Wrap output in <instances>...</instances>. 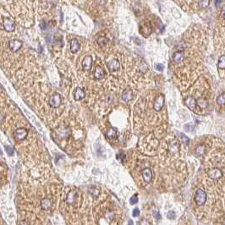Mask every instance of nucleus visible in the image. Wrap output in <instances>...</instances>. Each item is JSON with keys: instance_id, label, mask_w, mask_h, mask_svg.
Wrapping results in <instances>:
<instances>
[{"instance_id": "423d86ee", "label": "nucleus", "mask_w": 225, "mask_h": 225, "mask_svg": "<svg viewBox=\"0 0 225 225\" xmlns=\"http://www.w3.org/2000/svg\"><path fill=\"white\" fill-rule=\"evenodd\" d=\"M61 104V97L59 94H54L53 96H52V97L49 100V105L52 107H59Z\"/></svg>"}, {"instance_id": "5701e85b", "label": "nucleus", "mask_w": 225, "mask_h": 225, "mask_svg": "<svg viewBox=\"0 0 225 225\" xmlns=\"http://www.w3.org/2000/svg\"><path fill=\"white\" fill-rule=\"evenodd\" d=\"M217 104H220V105H223L225 103V93L223 92L217 98Z\"/></svg>"}, {"instance_id": "f03ea898", "label": "nucleus", "mask_w": 225, "mask_h": 225, "mask_svg": "<svg viewBox=\"0 0 225 225\" xmlns=\"http://www.w3.org/2000/svg\"><path fill=\"white\" fill-rule=\"evenodd\" d=\"M186 106L189 107L190 110H192L196 114H199L201 112V108L198 105L197 102L196 101V99L192 97H189L186 99Z\"/></svg>"}, {"instance_id": "6e6552de", "label": "nucleus", "mask_w": 225, "mask_h": 225, "mask_svg": "<svg viewBox=\"0 0 225 225\" xmlns=\"http://www.w3.org/2000/svg\"><path fill=\"white\" fill-rule=\"evenodd\" d=\"M168 149L170 153H176L179 152V144L176 140H172L169 143V146H168Z\"/></svg>"}, {"instance_id": "f8f14e48", "label": "nucleus", "mask_w": 225, "mask_h": 225, "mask_svg": "<svg viewBox=\"0 0 225 225\" xmlns=\"http://www.w3.org/2000/svg\"><path fill=\"white\" fill-rule=\"evenodd\" d=\"M107 67L111 71H117L120 67V64L118 59H113L107 63Z\"/></svg>"}, {"instance_id": "4468645a", "label": "nucleus", "mask_w": 225, "mask_h": 225, "mask_svg": "<svg viewBox=\"0 0 225 225\" xmlns=\"http://www.w3.org/2000/svg\"><path fill=\"white\" fill-rule=\"evenodd\" d=\"M80 45L77 40H72L70 42V51L72 53H76L80 50Z\"/></svg>"}, {"instance_id": "f704fd0d", "label": "nucleus", "mask_w": 225, "mask_h": 225, "mask_svg": "<svg viewBox=\"0 0 225 225\" xmlns=\"http://www.w3.org/2000/svg\"><path fill=\"white\" fill-rule=\"evenodd\" d=\"M65 131H66V130H64V129H63V130H59V132H62V133H64ZM68 135H69V131H68L67 134H66V135H63V137H66V136H67ZM62 135H61V137H62Z\"/></svg>"}, {"instance_id": "7c9ffc66", "label": "nucleus", "mask_w": 225, "mask_h": 225, "mask_svg": "<svg viewBox=\"0 0 225 225\" xmlns=\"http://www.w3.org/2000/svg\"><path fill=\"white\" fill-rule=\"evenodd\" d=\"M168 217L169 219H174L175 218V214H174V212H169L168 213Z\"/></svg>"}, {"instance_id": "473e14b6", "label": "nucleus", "mask_w": 225, "mask_h": 225, "mask_svg": "<svg viewBox=\"0 0 225 225\" xmlns=\"http://www.w3.org/2000/svg\"><path fill=\"white\" fill-rule=\"evenodd\" d=\"M193 126H191L190 124H187L186 127H185V129H186V130H188V131H190V130H193Z\"/></svg>"}, {"instance_id": "412c9836", "label": "nucleus", "mask_w": 225, "mask_h": 225, "mask_svg": "<svg viewBox=\"0 0 225 225\" xmlns=\"http://www.w3.org/2000/svg\"><path fill=\"white\" fill-rule=\"evenodd\" d=\"M217 67L222 70L225 69V56L222 55L219 59H218V63H217Z\"/></svg>"}, {"instance_id": "c756f323", "label": "nucleus", "mask_w": 225, "mask_h": 225, "mask_svg": "<svg viewBox=\"0 0 225 225\" xmlns=\"http://www.w3.org/2000/svg\"><path fill=\"white\" fill-rule=\"evenodd\" d=\"M139 214H140V211H139L138 208H135L133 210V213H132L133 217H138Z\"/></svg>"}, {"instance_id": "c85d7f7f", "label": "nucleus", "mask_w": 225, "mask_h": 225, "mask_svg": "<svg viewBox=\"0 0 225 225\" xmlns=\"http://www.w3.org/2000/svg\"><path fill=\"white\" fill-rule=\"evenodd\" d=\"M152 214H153V216L155 217V218H157V219H160V218H161V215H160V213H159L158 211H153Z\"/></svg>"}, {"instance_id": "2f4dec72", "label": "nucleus", "mask_w": 225, "mask_h": 225, "mask_svg": "<svg viewBox=\"0 0 225 225\" xmlns=\"http://www.w3.org/2000/svg\"><path fill=\"white\" fill-rule=\"evenodd\" d=\"M156 68H157V70H158L162 71L163 70V69H164V66H163L162 64H161V63H158V64L156 65Z\"/></svg>"}, {"instance_id": "4c0bfd02", "label": "nucleus", "mask_w": 225, "mask_h": 225, "mask_svg": "<svg viewBox=\"0 0 225 225\" xmlns=\"http://www.w3.org/2000/svg\"><path fill=\"white\" fill-rule=\"evenodd\" d=\"M3 120H4V117H3V115L0 114V124H2Z\"/></svg>"}, {"instance_id": "f3484780", "label": "nucleus", "mask_w": 225, "mask_h": 225, "mask_svg": "<svg viewBox=\"0 0 225 225\" xmlns=\"http://www.w3.org/2000/svg\"><path fill=\"white\" fill-rule=\"evenodd\" d=\"M132 96H133V94H132V91H131V90H126V91L123 93L122 98L123 100H124L125 102H129V101H130L131 98H132Z\"/></svg>"}, {"instance_id": "9b49d317", "label": "nucleus", "mask_w": 225, "mask_h": 225, "mask_svg": "<svg viewBox=\"0 0 225 225\" xmlns=\"http://www.w3.org/2000/svg\"><path fill=\"white\" fill-rule=\"evenodd\" d=\"M142 177L145 179V181L147 183H150L152 181V170L149 168H146L145 169L142 170L141 172Z\"/></svg>"}, {"instance_id": "f257e3e1", "label": "nucleus", "mask_w": 225, "mask_h": 225, "mask_svg": "<svg viewBox=\"0 0 225 225\" xmlns=\"http://www.w3.org/2000/svg\"><path fill=\"white\" fill-rule=\"evenodd\" d=\"M3 26L7 32H13L15 29V20L11 17H6L3 20Z\"/></svg>"}, {"instance_id": "9d476101", "label": "nucleus", "mask_w": 225, "mask_h": 225, "mask_svg": "<svg viewBox=\"0 0 225 225\" xmlns=\"http://www.w3.org/2000/svg\"><path fill=\"white\" fill-rule=\"evenodd\" d=\"M185 59V53L183 51L175 52L173 54V60L176 63H180Z\"/></svg>"}, {"instance_id": "72a5a7b5", "label": "nucleus", "mask_w": 225, "mask_h": 225, "mask_svg": "<svg viewBox=\"0 0 225 225\" xmlns=\"http://www.w3.org/2000/svg\"><path fill=\"white\" fill-rule=\"evenodd\" d=\"M124 158V153H119L117 155V159H119V160H121V159H123V158Z\"/></svg>"}, {"instance_id": "1a4fd4ad", "label": "nucleus", "mask_w": 225, "mask_h": 225, "mask_svg": "<svg viewBox=\"0 0 225 225\" xmlns=\"http://www.w3.org/2000/svg\"><path fill=\"white\" fill-rule=\"evenodd\" d=\"M163 104H164V97H163V96L161 95V96L158 97L156 98V100H155V102H154V109L156 111H160L162 108Z\"/></svg>"}, {"instance_id": "bb28decb", "label": "nucleus", "mask_w": 225, "mask_h": 225, "mask_svg": "<svg viewBox=\"0 0 225 225\" xmlns=\"http://www.w3.org/2000/svg\"><path fill=\"white\" fill-rule=\"evenodd\" d=\"M180 137H181V140L182 141H183V143H185L186 145L189 143V138H188L186 135H185L184 134H180Z\"/></svg>"}, {"instance_id": "20e7f679", "label": "nucleus", "mask_w": 225, "mask_h": 225, "mask_svg": "<svg viewBox=\"0 0 225 225\" xmlns=\"http://www.w3.org/2000/svg\"><path fill=\"white\" fill-rule=\"evenodd\" d=\"M9 47L13 53H16V52L19 51L22 47V42L18 39L11 40L9 43Z\"/></svg>"}, {"instance_id": "cd10ccee", "label": "nucleus", "mask_w": 225, "mask_h": 225, "mask_svg": "<svg viewBox=\"0 0 225 225\" xmlns=\"http://www.w3.org/2000/svg\"><path fill=\"white\" fill-rule=\"evenodd\" d=\"M91 194L94 197H96V196H98V190L97 189H95V188H92V189H91Z\"/></svg>"}, {"instance_id": "0eeeda50", "label": "nucleus", "mask_w": 225, "mask_h": 225, "mask_svg": "<svg viewBox=\"0 0 225 225\" xmlns=\"http://www.w3.org/2000/svg\"><path fill=\"white\" fill-rule=\"evenodd\" d=\"M207 175L213 179H218L223 176V172L219 169H213L207 172Z\"/></svg>"}, {"instance_id": "6ab92c4d", "label": "nucleus", "mask_w": 225, "mask_h": 225, "mask_svg": "<svg viewBox=\"0 0 225 225\" xmlns=\"http://www.w3.org/2000/svg\"><path fill=\"white\" fill-rule=\"evenodd\" d=\"M85 97V92L80 89V88H77L75 91V97L76 100H81L84 98Z\"/></svg>"}, {"instance_id": "c9c22d12", "label": "nucleus", "mask_w": 225, "mask_h": 225, "mask_svg": "<svg viewBox=\"0 0 225 225\" xmlns=\"http://www.w3.org/2000/svg\"><path fill=\"white\" fill-rule=\"evenodd\" d=\"M224 10H225L224 7H223V8H222V16H223V19H224V17H225Z\"/></svg>"}, {"instance_id": "ddd939ff", "label": "nucleus", "mask_w": 225, "mask_h": 225, "mask_svg": "<svg viewBox=\"0 0 225 225\" xmlns=\"http://www.w3.org/2000/svg\"><path fill=\"white\" fill-rule=\"evenodd\" d=\"M92 64V58L91 56H87L82 61V66L86 70H90Z\"/></svg>"}, {"instance_id": "39448f33", "label": "nucleus", "mask_w": 225, "mask_h": 225, "mask_svg": "<svg viewBox=\"0 0 225 225\" xmlns=\"http://www.w3.org/2000/svg\"><path fill=\"white\" fill-rule=\"evenodd\" d=\"M28 131L25 128H19L15 131V136L16 140L18 141H23L26 138L27 136Z\"/></svg>"}, {"instance_id": "7ed1b4c3", "label": "nucleus", "mask_w": 225, "mask_h": 225, "mask_svg": "<svg viewBox=\"0 0 225 225\" xmlns=\"http://www.w3.org/2000/svg\"><path fill=\"white\" fill-rule=\"evenodd\" d=\"M195 201L197 206H203L206 201V193L202 189H198L195 195Z\"/></svg>"}, {"instance_id": "e433bc0d", "label": "nucleus", "mask_w": 225, "mask_h": 225, "mask_svg": "<svg viewBox=\"0 0 225 225\" xmlns=\"http://www.w3.org/2000/svg\"><path fill=\"white\" fill-rule=\"evenodd\" d=\"M222 3V0H216V6H218L220 5V4Z\"/></svg>"}, {"instance_id": "dca6fc26", "label": "nucleus", "mask_w": 225, "mask_h": 225, "mask_svg": "<svg viewBox=\"0 0 225 225\" xmlns=\"http://www.w3.org/2000/svg\"><path fill=\"white\" fill-rule=\"evenodd\" d=\"M94 75L97 79H103V77H104V71H103L102 68L97 66V67L96 68V70H95Z\"/></svg>"}, {"instance_id": "aec40b11", "label": "nucleus", "mask_w": 225, "mask_h": 225, "mask_svg": "<svg viewBox=\"0 0 225 225\" xmlns=\"http://www.w3.org/2000/svg\"><path fill=\"white\" fill-rule=\"evenodd\" d=\"M107 137L109 139H114L117 136V132L114 128H111L109 130L107 131Z\"/></svg>"}, {"instance_id": "2eb2a0df", "label": "nucleus", "mask_w": 225, "mask_h": 225, "mask_svg": "<svg viewBox=\"0 0 225 225\" xmlns=\"http://www.w3.org/2000/svg\"><path fill=\"white\" fill-rule=\"evenodd\" d=\"M41 206H42V208L43 210H48L51 207L52 202L49 199L45 198V199H43L42 201H41Z\"/></svg>"}, {"instance_id": "a878e982", "label": "nucleus", "mask_w": 225, "mask_h": 225, "mask_svg": "<svg viewBox=\"0 0 225 225\" xmlns=\"http://www.w3.org/2000/svg\"><path fill=\"white\" fill-rule=\"evenodd\" d=\"M130 204H132V205H134V204H136L137 202H138V197H137V195H134L131 199L130 200Z\"/></svg>"}, {"instance_id": "b1692460", "label": "nucleus", "mask_w": 225, "mask_h": 225, "mask_svg": "<svg viewBox=\"0 0 225 225\" xmlns=\"http://www.w3.org/2000/svg\"><path fill=\"white\" fill-rule=\"evenodd\" d=\"M97 43L100 46H105L107 43V39L106 37H104V36H100L98 37V39H97Z\"/></svg>"}, {"instance_id": "a211bd4d", "label": "nucleus", "mask_w": 225, "mask_h": 225, "mask_svg": "<svg viewBox=\"0 0 225 225\" xmlns=\"http://www.w3.org/2000/svg\"><path fill=\"white\" fill-rule=\"evenodd\" d=\"M75 198H76V194L74 191H71L68 194L67 198H66V201H67L68 204H73L74 201H75Z\"/></svg>"}, {"instance_id": "4be33fe9", "label": "nucleus", "mask_w": 225, "mask_h": 225, "mask_svg": "<svg viewBox=\"0 0 225 225\" xmlns=\"http://www.w3.org/2000/svg\"><path fill=\"white\" fill-rule=\"evenodd\" d=\"M210 4V0H200L199 1V6L202 9L207 8Z\"/></svg>"}, {"instance_id": "393cba45", "label": "nucleus", "mask_w": 225, "mask_h": 225, "mask_svg": "<svg viewBox=\"0 0 225 225\" xmlns=\"http://www.w3.org/2000/svg\"><path fill=\"white\" fill-rule=\"evenodd\" d=\"M4 148H5V150L7 152V153H8L9 156H12V155L14 154V149H13L10 146H4Z\"/></svg>"}]
</instances>
